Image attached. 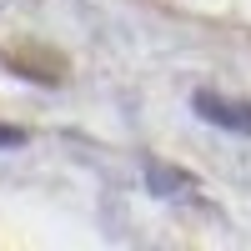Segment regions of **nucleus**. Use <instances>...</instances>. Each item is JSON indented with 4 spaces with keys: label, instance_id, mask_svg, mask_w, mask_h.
<instances>
[{
    "label": "nucleus",
    "instance_id": "obj_1",
    "mask_svg": "<svg viewBox=\"0 0 251 251\" xmlns=\"http://www.w3.org/2000/svg\"><path fill=\"white\" fill-rule=\"evenodd\" d=\"M191 111L201 121H211L216 131L251 136V100H231V96H221V91H196L191 96Z\"/></svg>",
    "mask_w": 251,
    "mask_h": 251
},
{
    "label": "nucleus",
    "instance_id": "obj_2",
    "mask_svg": "<svg viewBox=\"0 0 251 251\" xmlns=\"http://www.w3.org/2000/svg\"><path fill=\"white\" fill-rule=\"evenodd\" d=\"M146 186L156 196H181V191H191V176H181L176 166H146Z\"/></svg>",
    "mask_w": 251,
    "mask_h": 251
},
{
    "label": "nucleus",
    "instance_id": "obj_3",
    "mask_svg": "<svg viewBox=\"0 0 251 251\" xmlns=\"http://www.w3.org/2000/svg\"><path fill=\"white\" fill-rule=\"evenodd\" d=\"M10 146H25V131L20 126H0V151H10Z\"/></svg>",
    "mask_w": 251,
    "mask_h": 251
}]
</instances>
